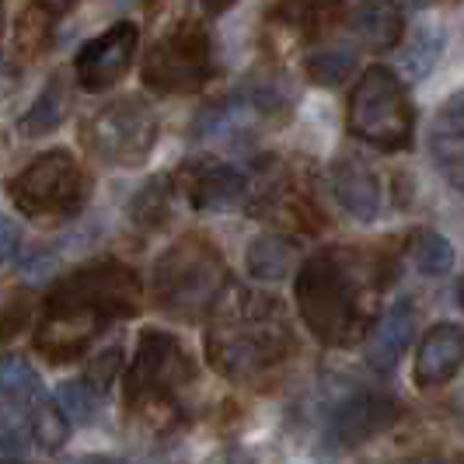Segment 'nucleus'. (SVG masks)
Returning a JSON list of instances; mask_svg holds the SVG:
<instances>
[{"mask_svg":"<svg viewBox=\"0 0 464 464\" xmlns=\"http://www.w3.org/2000/svg\"><path fill=\"white\" fill-rule=\"evenodd\" d=\"M416 112L395 70L367 67L349 94V130L377 150H405L412 143Z\"/></svg>","mask_w":464,"mask_h":464,"instance_id":"obj_7","label":"nucleus"},{"mask_svg":"<svg viewBox=\"0 0 464 464\" xmlns=\"http://www.w3.org/2000/svg\"><path fill=\"white\" fill-rule=\"evenodd\" d=\"M464 360V328L458 322H440L426 332L416 353V384L419 388H443L454 381Z\"/></svg>","mask_w":464,"mask_h":464,"instance_id":"obj_14","label":"nucleus"},{"mask_svg":"<svg viewBox=\"0 0 464 464\" xmlns=\"http://www.w3.org/2000/svg\"><path fill=\"white\" fill-rule=\"evenodd\" d=\"M39 395H43V381L22 353L0 356V398L14 409H28L39 401Z\"/></svg>","mask_w":464,"mask_h":464,"instance_id":"obj_20","label":"nucleus"},{"mask_svg":"<svg viewBox=\"0 0 464 464\" xmlns=\"http://www.w3.org/2000/svg\"><path fill=\"white\" fill-rule=\"evenodd\" d=\"M398 419L395 398L381 395V392H356L335 409V437L346 447H360V443L381 437L384 430H392Z\"/></svg>","mask_w":464,"mask_h":464,"instance_id":"obj_13","label":"nucleus"},{"mask_svg":"<svg viewBox=\"0 0 464 464\" xmlns=\"http://www.w3.org/2000/svg\"><path fill=\"white\" fill-rule=\"evenodd\" d=\"M353 67H356V53L349 46H328L307 60L311 81H314V84H328V88L343 84L349 73H353Z\"/></svg>","mask_w":464,"mask_h":464,"instance_id":"obj_24","label":"nucleus"},{"mask_svg":"<svg viewBox=\"0 0 464 464\" xmlns=\"http://www.w3.org/2000/svg\"><path fill=\"white\" fill-rule=\"evenodd\" d=\"M430 147H433V161L443 175L450 179V186H461V161H464V119H461V98L454 94L443 112L433 119V133H430Z\"/></svg>","mask_w":464,"mask_h":464,"instance_id":"obj_17","label":"nucleus"},{"mask_svg":"<svg viewBox=\"0 0 464 464\" xmlns=\"http://www.w3.org/2000/svg\"><path fill=\"white\" fill-rule=\"evenodd\" d=\"M28 433L35 437L43 450H60L70 437V419L63 416V409L56 401H35L32 419H28Z\"/></svg>","mask_w":464,"mask_h":464,"instance_id":"obj_23","label":"nucleus"},{"mask_svg":"<svg viewBox=\"0 0 464 464\" xmlns=\"http://www.w3.org/2000/svg\"><path fill=\"white\" fill-rule=\"evenodd\" d=\"M0 464H28V461H0Z\"/></svg>","mask_w":464,"mask_h":464,"instance_id":"obj_35","label":"nucleus"},{"mask_svg":"<svg viewBox=\"0 0 464 464\" xmlns=\"http://www.w3.org/2000/svg\"><path fill=\"white\" fill-rule=\"evenodd\" d=\"M290 346L294 332L279 301L256 290L231 297L207 332L209 367L227 381H252L266 373L290 353Z\"/></svg>","mask_w":464,"mask_h":464,"instance_id":"obj_3","label":"nucleus"},{"mask_svg":"<svg viewBox=\"0 0 464 464\" xmlns=\"http://www.w3.org/2000/svg\"><path fill=\"white\" fill-rule=\"evenodd\" d=\"M339 0H286V7L294 11V14H318V11H328V7H335Z\"/></svg>","mask_w":464,"mask_h":464,"instance_id":"obj_30","label":"nucleus"},{"mask_svg":"<svg viewBox=\"0 0 464 464\" xmlns=\"http://www.w3.org/2000/svg\"><path fill=\"white\" fill-rule=\"evenodd\" d=\"M70 112V84L63 73H56L46 88L39 92V98L32 102V109L18 119V133L22 137H43L53 133Z\"/></svg>","mask_w":464,"mask_h":464,"instance_id":"obj_19","label":"nucleus"},{"mask_svg":"<svg viewBox=\"0 0 464 464\" xmlns=\"http://www.w3.org/2000/svg\"><path fill=\"white\" fill-rule=\"evenodd\" d=\"M140 46V28L133 22H116L84 43L73 56V77L84 92H109L133 67V56Z\"/></svg>","mask_w":464,"mask_h":464,"instance_id":"obj_10","label":"nucleus"},{"mask_svg":"<svg viewBox=\"0 0 464 464\" xmlns=\"http://www.w3.org/2000/svg\"><path fill=\"white\" fill-rule=\"evenodd\" d=\"M140 311V279L122 262H92L60 279L46 297L43 322L35 328V349L49 363H70L98 343L112 322Z\"/></svg>","mask_w":464,"mask_h":464,"instance_id":"obj_1","label":"nucleus"},{"mask_svg":"<svg viewBox=\"0 0 464 464\" xmlns=\"http://www.w3.org/2000/svg\"><path fill=\"white\" fill-rule=\"evenodd\" d=\"M409 258L422 276H447L454 269V248L437 231H416L409 237Z\"/></svg>","mask_w":464,"mask_h":464,"instance_id":"obj_22","label":"nucleus"},{"mask_svg":"<svg viewBox=\"0 0 464 464\" xmlns=\"http://www.w3.org/2000/svg\"><path fill=\"white\" fill-rule=\"evenodd\" d=\"M28 437H32V433H28L24 422H14V426L4 422V426H0V447H4V450H24V447L32 443Z\"/></svg>","mask_w":464,"mask_h":464,"instance_id":"obj_29","label":"nucleus"},{"mask_svg":"<svg viewBox=\"0 0 464 464\" xmlns=\"http://www.w3.org/2000/svg\"><path fill=\"white\" fill-rule=\"evenodd\" d=\"M158 116L147 102L140 98H116L102 105L92 119L81 126L84 150L109 168H137L150 158L158 143Z\"/></svg>","mask_w":464,"mask_h":464,"instance_id":"obj_8","label":"nucleus"},{"mask_svg":"<svg viewBox=\"0 0 464 464\" xmlns=\"http://www.w3.org/2000/svg\"><path fill=\"white\" fill-rule=\"evenodd\" d=\"M196 381V363L186 346L161 328L140 332L133 363L126 371V405L130 412L150 419L154 426H164L179 416L182 395Z\"/></svg>","mask_w":464,"mask_h":464,"instance_id":"obj_5","label":"nucleus"},{"mask_svg":"<svg viewBox=\"0 0 464 464\" xmlns=\"http://www.w3.org/2000/svg\"><path fill=\"white\" fill-rule=\"evenodd\" d=\"M203 4H207L209 14H220V11H227V7H231L234 0H203Z\"/></svg>","mask_w":464,"mask_h":464,"instance_id":"obj_33","label":"nucleus"},{"mask_svg":"<svg viewBox=\"0 0 464 464\" xmlns=\"http://www.w3.org/2000/svg\"><path fill=\"white\" fill-rule=\"evenodd\" d=\"M28 322V301H14L11 311L0 318V343H7L11 335H18V328H24Z\"/></svg>","mask_w":464,"mask_h":464,"instance_id":"obj_28","label":"nucleus"},{"mask_svg":"<svg viewBox=\"0 0 464 464\" xmlns=\"http://www.w3.org/2000/svg\"><path fill=\"white\" fill-rule=\"evenodd\" d=\"M98 398L84 381H67L60 392H56V405L63 409V416L70 419V426H84V422H94L98 416Z\"/></svg>","mask_w":464,"mask_h":464,"instance_id":"obj_25","label":"nucleus"},{"mask_svg":"<svg viewBox=\"0 0 464 464\" xmlns=\"http://www.w3.org/2000/svg\"><path fill=\"white\" fill-rule=\"evenodd\" d=\"M179 186L188 207L199 213H227L241 207L248 196V179L227 161L217 158H192L179 168Z\"/></svg>","mask_w":464,"mask_h":464,"instance_id":"obj_11","label":"nucleus"},{"mask_svg":"<svg viewBox=\"0 0 464 464\" xmlns=\"http://www.w3.org/2000/svg\"><path fill=\"white\" fill-rule=\"evenodd\" d=\"M171 217V182L168 179H150L130 199V220L143 231H161Z\"/></svg>","mask_w":464,"mask_h":464,"instance_id":"obj_21","label":"nucleus"},{"mask_svg":"<svg viewBox=\"0 0 464 464\" xmlns=\"http://www.w3.org/2000/svg\"><path fill=\"white\" fill-rule=\"evenodd\" d=\"M209 464H252L248 461V454H241V450H220V454H213Z\"/></svg>","mask_w":464,"mask_h":464,"instance_id":"obj_32","label":"nucleus"},{"mask_svg":"<svg viewBox=\"0 0 464 464\" xmlns=\"http://www.w3.org/2000/svg\"><path fill=\"white\" fill-rule=\"evenodd\" d=\"M227 286V262L207 237L188 234L175 241L154 266V301L164 314L199 322L217 311Z\"/></svg>","mask_w":464,"mask_h":464,"instance_id":"obj_4","label":"nucleus"},{"mask_svg":"<svg viewBox=\"0 0 464 464\" xmlns=\"http://www.w3.org/2000/svg\"><path fill=\"white\" fill-rule=\"evenodd\" d=\"M32 4H35V11H43L46 18H60V14H67L77 0H32Z\"/></svg>","mask_w":464,"mask_h":464,"instance_id":"obj_31","label":"nucleus"},{"mask_svg":"<svg viewBox=\"0 0 464 464\" xmlns=\"http://www.w3.org/2000/svg\"><path fill=\"white\" fill-rule=\"evenodd\" d=\"M409 4H416V7H430V4H437V0H409Z\"/></svg>","mask_w":464,"mask_h":464,"instance_id":"obj_34","label":"nucleus"},{"mask_svg":"<svg viewBox=\"0 0 464 464\" xmlns=\"http://www.w3.org/2000/svg\"><path fill=\"white\" fill-rule=\"evenodd\" d=\"M213 73V49L203 24L182 22L161 35L143 60V84L158 94H188Z\"/></svg>","mask_w":464,"mask_h":464,"instance_id":"obj_9","label":"nucleus"},{"mask_svg":"<svg viewBox=\"0 0 464 464\" xmlns=\"http://www.w3.org/2000/svg\"><path fill=\"white\" fill-rule=\"evenodd\" d=\"M422 464H433V461H422Z\"/></svg>","mask_w":464,"mask_h":464,"instance_id":"obj_36","label":"nucleus"},{"mask_svg":"<svg viewBox=\"0 0 464 464\" xmlns=\"http://www.w3.org/2000/svg\"><path fill=\"white\" fill-rule=\"evenodd\" d=\"M119 367H122V349L109 346V349H102V353H94L92 360H88V367H84V377H81V381L92 388L94 395H105L109 384L116 381Z\"/></svg>","mask_w":464,"mask_h":464,"instance_id":"obj_26","label":"nucleus"},{"mask_svg":"<svg viewBox=\"0 0 464 464\" xmlns=\"http://www.w3.org/2000/svg\"><path fill=\"white\" fill-rule=\"evenodd\" d=\"M328 188L335 196V203L346 209L353 220L371 224L381 213V179L363 158L343 154L328 168Z\"/></svg>","mask_w":464,"mask_h":464,"instance_id":"obj_12","label":"nucleus"},{"mask_svg":"<svg viewBox=\"0 0 464 464\" xmlns=\"http://www.w3.org/2000/svg\"><path fill=\"white\" fill-rule=\"evenodd\" d=\"M88 192H92L88 175L67 147H53L46 154H39L7 186L11 203L32 220L77 217L88 203Z\"/></svg>","mask_w":464,"mask_h":464,"instance_id":"obj_6","label":"nucleus"},{"mask_svg":"<svg viewBox=\"0 0 464 464\" xmlns=\"http://www.w3.org/2000/svg\"><path fill=\"white\" fill-rule=\"evenodd\" d=\"M353 32L356 39L373 53L395 49L405 35V14L398 7V0H363L353 11Z\"/></svg>","mask_w":464,"mask_h":464,"instance_id":"obj_16","label":"nucleus"},{"mask_svg":"<svg viewBox=\"0 0 464 464\" xmlns=\"http://www.w3.org/2000/svg\"><path fill=\"white\" fill-rule=\"evenodd\" d=\"M381 286L371 256L332 248L304 258L294 297L307 332L325 346H349L371 322V297Z\"/></svg>","mask_w":464,"mask_h":464,"instance_id":"obj_2","label":"nucleus"},{"mask_svg":"<svg viewBox=\"0 0 464 464\" xmlns=\"http://www.w3.org/2000/svg\"><path fill=\"white\" fill-rule=\"evenodd\" d=\"M18 245H22V231H18V224H14L11 217H4V213H0V266L18 252Z\"/></svg>","mask_w":464,"mask_h":464,"instance_id":"obj_27","label":"nucleus"},{"mask_svg":"<svg viewBox=\"0 0 464 464\" xmlns=\"http://www.w3.org/2000/svg\"><path fill=\"white\" fill-rule=\"evenodd\" d=\"M412 325H416V307L412 301H395L367 332V363L377 373H388L398 367L405 349L412 343Z\"/></svg>","mask_w":464,"mask_h":464,"instance_id":"obj_15","label":"nucleus"},{"mask_svg":"<svg viewBox=\"0 0 464 464\" xmlns=\"http://www.w3.org/2000/svg\"><path fill=\"white\" fill-rule=\"evenodd\" d=\"M301 262V248L283 237V234H258L256 241L245 252V269L248 276L262 279V283H279L290 276V269H297Z\"/></svg>","mask_w":464,"mask_h":464,"instance_id":"obj_18","label":"nucleus"}]
</instances>
